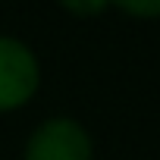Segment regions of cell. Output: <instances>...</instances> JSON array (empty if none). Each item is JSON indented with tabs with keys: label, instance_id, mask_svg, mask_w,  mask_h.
<instances>
[{
	"label": "cell",
	"instance_id": "obj_1",
	"mask_svg": "<svg viewBox=\"0 0 160 160\" xmlns=\"http://www.w3.org/2000/svg\"><path fill=\"white\" fill-rule=\"evenodd\" d=\"M41 88V60L16 35H0V113H16Z\"/></svg>",
	"mask_w": 160,
	"mask_h": 160
},
{
	"label": "cell",
	"instance_id": "obj_2",
	"mask_svg": "<svg viewBox=\"0 0 160 160\" xmlns=\"http://www.w3.org/2000/svg\"><path fill=\"white\" fill-rule=\"evenodd\" d=\"M22 160H94V138L75 116H47L28 132Z\"/></svg>",
	"mask_w": 160,
	"mask_h": 160
},
{
	"label": "cell",
	"instance_id": "obj_3",
	"mask_svg": "<svg viewBox=\"0 0 160 160\" xmlns=\"http://www.w3.org/2000/svg\"><path fill=\"white\" fill-rule=\"evenodd\" d=\"M119 10L138 19H160V3H122Z\"/></svg>",
	"mask_w": 160,
	"mask_h": 160
},
{
	"label": "cell",
	"instance_id": "obj_4",
	"mask_svg": "<svg viewBox=\"0 0 160 160\" xmlns=\"http://www.w3.org/2000/svg\"><path fill=\"white\" fill-rule=\"evenodd\" d=\"M63 10H69V13H101V10H107V3H66Z\"/></svg>",
	"mask_w": 160,
	"mask_h": 160
}]
</instances>
